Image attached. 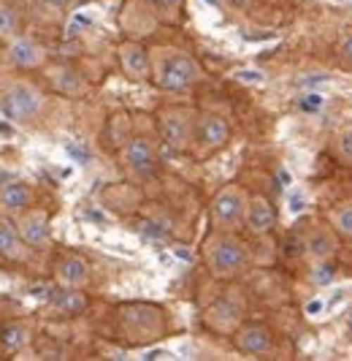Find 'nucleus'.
I'll list each match as a JSON object with an SVG mask.
<instances>
[{"mask_svg":"<svg viewBox=\"0 0 352 361\" xmlns=\"http://www.w3.org/2000/svg\"><path fill=\"white\" fill-rule=\"evenodd\" d=\"M206 264L214 277L230 280L246 267V247L230 234H217L206 242Z\"/></svg>","mask_w":352,"mask_h":361,"instance_id":"nucleus-1","label":"nucleus"},{"mask_svg":"<svg viewBox=\"0 0 352 361\" xmlns=\"http://www.w3.org/2000/svg\"><path fill=\"white\" fill-rule=\"evenodd\" d=\"M246 204H249V199L244 196L241 188H236V185L222 188L211 201V217H214L217 228H222V231L239 228L246 217Z\"/></svg>","mask_w":352,"mask_h":361,"instance_id":"nucleus-2","label":"nucleus"},{"mask_svg":"<svg viewBox=\"0 0 352 361\" xmlns=\"http://www.w3.org/2000/svg\"><path fill=\"white\" fill-rule=\"evenodd\" d=\"M41 106H44V95L35 90L33 85H25V82L11 85L3 95V104H0L3 114L8 120H17V123H25V120L35 117L41 111Z\"/></svg>","mask_w":352,"mask_h":361,"instance_id":"nucleus-3","label":"nucleus"},{"mask_svg":"<svg viewBox=\"0 0 352 361\" xmlns=\"http://www.w3.org/2000/svg\"><path fill=\"white\" fill-rule=\"evenodd\" d=\"M198 76H201V71H198V66H195V60L190 54H171L160 66L158 85L163 90L179 92L193 87L195 82H198Z\"/></svg>","mask_w":352,"mask_h":361,"instance_id":"nucleus-4","label":"nucleus"},{"mask_svg":"<svg viewBox=\"0 0 352 361\" xmlns=\"http://www.w3.org/2000/svg\"><path fill=\"white\" fill-rule=\"evenodd\" d=\"M160 136L174 152H182L190 147V139H195V126L190 120V111L184 109H165L160 114Z\"/></svg>","mask_w":352,"mask_h":361,"instance_id":"nucleus-5","label":"nucleus"},{"mask_svg":"<svg viewBox=\"0 0 352 361\" xmlns=\"http://www.w3.org/2000/svg\"><path fill=\"white\" fill-rule=\"evenodd\" d=\"M228 139H230V128L222 117H217V114H201L195 120V142L201 145V149L214 152V149L228 145Z\"/></svg>","mask_w":352,"mask_h":361,"instance_id":"nucleus-6","label":"nucleus"},{"mask_svg":"<svg viewBox=\"0 0 352 361\" xmlns=\"http://www.w3.org/2000/svg\"><path fill=\"white\" fill-rule=\"evenodd\" d=\"M125 166L133 171V174H139V177H146V174H152L155 171V166H158V155H155V149L152 145L146 142V139H130L127 147H125Z\"/></svg>","mask_w":352,"mask_h":361,"instance_id":"nucleus-7","label":"nucleus"},{"mask_svg":"<svg viewBox=\"0 0 352 361\" xmlns=\"http://www.w3.org/2000/svg\"><path fill=\"white\" fill-rule=\"evenodd\" d=\"M236 348L241 353H249V356H263L274 348V337L268 331V326L263 324H246L239 329L236 334Z\"/></svg>","mask_w":352,"mask_h":361,"instance_id":"nucleus-8","label":"nucleus"},{"mask_svg":"<svg viewBox=\"0 0 352 361\" xmlns=\"http://www.w3.org/2000/svg\"><path fill=\"white\" fill-rule=\"evenodd\" d=\"M244 223H246V228H249V231H252L255 236L268 234V231L274 228V223H277V212H274L271 201L263 199V196H255V199H249V204H246Z\"/></svg>","mask_w":352,"mask_h":361,"instance_id":"nucleus-9","label":"nucleus"},{"mask_svg":"<svg viewBox=\"0 0 352 361\" xmlns=\"http://www.w3.org/2000/svg\"><path fill=\"white\" fill-rule=\"evenodd\" d=\"M19 234L30 247H46L49 245V215L44 209L27 212L19 223Z\"/></svg>","mask_w":352,"mask_h":361,"instance_id":"nucleus-10","label":"nucleus"},{"mask_svg":"<svg viewBox=\"0 0 352 361\" xmlns=\"http://www.w3.org/2000/svg\"><path fill=\"white\" fill-rule=\"evenodd\" d=\"M8 57L19 68H38L46 60V49L38 41H33V38H14L11 49H8Z\"/></svg>","mask_w":352,"mask_h":361,"instance_id":"nucleus-11","label":"nucleus"},{"mask_svg":"<svg viewBox=\"0 0 352 361\" xmlns=\"http://www.w3.org/2000/svg\"><path fill=\"white\" fill-rule=\"evenodd\" d=\"M57 280L68 288H82L89 280V267L82 255H65L57 264Z\"/></svg>","mask_w":352,"mask_h":361,"instance_id":"nucleus-12","label":"nucleus"},{"mask_svg":"<svg viewBox=\"0 0 352 361\" xmlns=\"http://www.w3.org/2000/svg\"><path fill=\"white\" fill-rule=\"evenodd\" d=\"M120 63L130 79H146L149 76V54L141 44H122L120 47Z\"/></svg>","mask_w":352,"mask_h":361,"instance_id":"nucleus-13","label":"nucleus"},{"mask_svg":"<svg viewBox=\"0 0 352 361\" xmlns=\"http://www.w3.org/2000/svg\"><path fill=\"white\" fill-rule=\"evenodd\" d=\"M306 253L312 255L315 261H325V258H334L336 253V231L334 228H322L315 226L309 234H306Z\"/></svg>","mask_w":352,"mask_h":361,"instance_id":"nucleus-14","label":"nucleus"},{"mask_svg":"<svg viewBox=\"0 0 352 361\" xmlns=\"http://www.w3.org/2000/svg\"><path fill=\"white\" fill-rule=\"evenodd\" d=\"M49 299H52L54 310L63 315H79L87 307V296L79 288H68V286H65V290H54Z\"/></svg>","mask_w":352,"mask_h":361,"instance_id":"nucleus-15","label":"nucleus"},{"mask_svg":"<svg viewBox=\"0 0 352 361\" xmlns=\"http://www.w3.org/2000/svg\"><path fill=\"white\" fill-rule=\"evenodd\" d=\"M33 201V193L27 185H19V182H11L0 190V207L6 212H19V209H27Z\"/></svg>","mask_w":352,"mask_h":361,"instance_id":"nucleus-16","label":"nucleus"},{"mask_svg":"<svg viewBox=\"0 0 352 361\" xmlns=\"http://www.w3.org/2000/svg\"><path fill=\"white\" fill-rule=\"evenodd\" d=\"M0 255L19 261L25 255V239L19 234V228H14L8 220H0Z\"/></svg>","mask_w":352,"mask_h":361,"instance_id":"nucleus-17","label":"nucleus"},{"mask_svg":"<svg viewBox=\"0 0 352 361\" xmlns=\"http://www.w3.org/2000/svg\"><path fill=\"white\" fill-rule=\"evenodd\" d=\"M331 228L336 231V236L352 239V201L339 204L334 212H331Z\"/></svg>","mask_w":352,"mask_h":361,"instance_id":"nucleus-18","label":"nucleus"},{"mask_svg":"<svg viewBox=\"0 0 352 361\" xmlns=\"http://www.w3.org/2000/svg\"><path fill=\"white\" fill-rule=\"evenodd\" d=\"M54 87L60 92H65V95H79V92L84 90V82H82L79 71L60 68V71H54Z\"/></svg>","mask_w":352,"mask_h":361,"instance_id":"nucleus-19","label":"nucleus"},{"mask_svg":"<svg viewBox=\"0 0 352 361\" xmlns=\"http://www.w3.org/2000/svg\"><path fill=\"white\" fill-rule=\"evenodd\" d=\"M27 326L25 324H8L3 326V331H0V343H3V348L6 350H19L22 345L27 343Z\"/></svg>","mask_w":352,"mask_h":361,"instance_id":"nucleus-20","label":"nucleus"},{"mask_svg":"<svg viewBox=\"0 0 352 361\" xmlns=\"http://www.w3.org/2000/svg\"><path fill=\"white\" fill-rule=\"evenodd\" d=\"M19 33V14L14 6L0 3V38H17Z\"/></svg>","mask_w":352,"mask_h":361,"instance_id":"nucleus-21","label":"nucleus"},{"mask_svg":"<svg viewBox=\"0 0 352 361\" xmlns=\"http://www.w3.org/2000/svg\"><path fill=\"white\" fill-rule=\"evenodd\" d=\"M336 149H339V158L352 166V126L344 128L339 136H336Z\"/></svg>","mask_w":352,"mask_h":361,"instance_id":"nucleus-22","label":"nucleus"},{"mask_svg":"<svg viewBox=\"0 0 352 361\" xmlns=\"http://www.w3.org/2000/svg\"><path fill=\"white\" fill-rule=\"evenodd\" d=\"M334 280V264H331V258H325V261H315V269H312V283L317 286H325V283H331Z\"/></svg>","mask_w":352,"mask_h":361,"instance_id":"nucleus-23","label":"nucleus"},{"mask_svg":"<svg viewBox=\"0 0 352 361\" xmlns=\"http://www.w3.org/2000/svg\"><path fill=\"white\" fill-rule=\"evenodd\" d=\"M339 54H341V60H344L347 66H352V36H347L344 41H341V47H339Z\"/></svg>","mask_w":352,"mask_h":361,"instance_id":"nucleus-24","label":"nucleus"},{"mask_svg":"<svg viewBox=\"0 0 352 361\" xmlns=\"http://www.w3.org/2000/svg\"><path fill=\"white\" fill-rule=\"evenodd\" d=\"M41 8H49V11H63L68 6V0H38Z\"/></svg>","mask_w":352,"mask_h":361,"instance_id":"nucleus-25","label":"nucleus"},{"mask_svg":"<svg viewBox=\"0 0 352 361\" xmlns=\"http://www.w3.org/2000/svg\"><path fill=\"white\" fill-rule=\"evenodd\" d=\"M306 312H309V315H317V312H322V302H312V305H306Z\"/></svg>","mask_w":352,"mask_h":361,"instance_id":"nucleus-26","label":"nucleus"},{"mask_svg":"<svg viewBox=\"0 0 352 361\" xmlns=\"http://www.w3.org/2000/svg\"><path fill=\"white\" fill-rule=\"evenodd\" d=\"M179 3H182V0H160V6H163V8H176Z\"/></svg>","mask_w":352,"mask_h":361,"instance_id":"nucleus-27","label":"nucleus"},{"mask_svg":"<svg viewBox=\"0 0 352 361\" xmlns=\"http://www.w3.org/2000/svg\"><path fill=\"white\" fill-rule=\"evenodd\" d=\"M350 331H352V312H350Z\"/></svg>","mask_w":352,"mask_h":361,"instance_id":"nucleus-28","label":"nucleus"}]
</instances>
